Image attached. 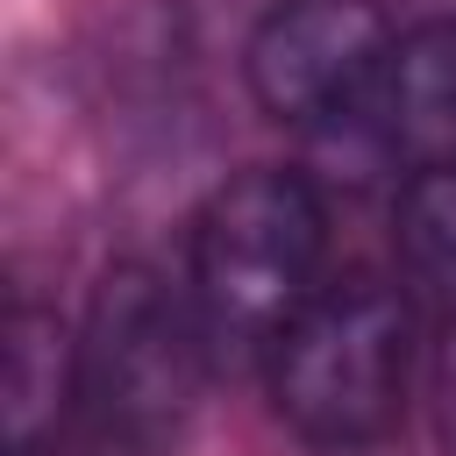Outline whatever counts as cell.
<instances>
[{
    "label": "cell",
    "instance_id": "cell-1",
    "mask_svg": "<svg viewBox=\"0 0 456 456\" xmlns=\"http://www.w3.org/2000/svg\"><path fill=\"white\" fill-rule=\"evenodd\" d=\"M207 328L192 292H171L150 264H114L93 285L78 328V435L86 456H171L200 385H207Z\"/></svg>",
    "mask_w": 456,
    "mask_h": 456
},
{
    "label": "cell",
    "instance_id": "cell-2",
    "mask_svg": "<svg viewBox=\"0 0 456 456\" xmlns=\"http://www.w3.org/2000/svg\"><path fill=\"white\" fill-rule=\"evenodd\" d=\"M328 249V214L321 192L299 171H242L228 178L185 249V292L207 328L214 356H264L271 335L314 299V271Z\"/></svg>",
    "mask_w": 456,
    "mask_h": 456
},
{
    "label": "cell",
    "instance_id": "cell-3",
    "mask_svg": "<svg viewBox=\"0 0 456 456\" xmlns=\"http://www.w3.org/2000/svg\"><path fill=\"white\" fill-rule=\"evenodd\" d=\"M413 314L385 278L321 285L264 349L278 420L314 449H363L406 406Z\"/></svg>",
    "mask_w": 456,
    "mask_h": 456
},
{
    "label": "cell",
    "instance_id": "cell-4",
    "mask_svg": "<svg viewBox=\"0 0 456 456\" xmlns=\"http://www.w3.org/2000/svg\"><path fill=\"white\" fill-rule=\"evenodd\" d=\"M392 64V21L378 0H278L249 36V93L271 121L306 128L370 93Z\"/></svg>",
    "mask_w": 456,
    "mask_h": 456
},
{
    "label": "cell",
    "instance_id": "cell-5",
    "mask_svg": "<svg viewBox=\"0 0 456 456\" xmlns=\"http://www.w3.org/2000/svg\"><path fill=\"white\" fill-rule=\"evenodd\" d=\"M71 413H78V335L50 306L14 299L7 314V456H50Z\"/></svg>",
    "mask_w": 456,
    "mask_h": 456
},
{
    "label": "cell",
    "instance_id": "cell-6",
    "mask_svg": "<svg viewBox=\"0 0 456 456\" xmlns=\"http://www.w3.org/2000/svg\"><path fill=\"white\" fill-rule=\"evenodd\" d=\"M385 128L420 164L456 157V14H435L392 43L385 64Z\"/></svg>",
    "mask_w": 456,
    "mask_h": 456
},
{
    "label": "cell",
    "instance_id": "cell-7",
    "mask_svg": "<svg viewBox=\"0 0 456 456\" xmlns=\"http://www.w3.org/2000/svg\"><path fill=\"white\" fill-rule=\"evenodd\" d=\"M399 264L456 314V157L420 164L399 192Z\"/></svg>",
    "mask_w": 456,
    "mask_h": 456
},
{
    "label": "cell",
    "instance_id": "cell-8",
    "mask_svg": "<svg viewBox=\"0 0 456 456\" xmlns=\"http://www.w3.org/2000/svg\"><path fill=\"white\" fill-rule=\"evenodd\" d=\"M435 428H442V456H456V314L435 342Z\"/></svg>",
    "mask_w": 456,
    "mask_h": 456
}]
</instances>
